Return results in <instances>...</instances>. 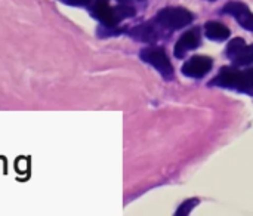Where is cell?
Listing matches in <instances>:
<instances>
[{"instance_id": "cell-1", "label": "cell", "mask_w": 253, "mask_h": 216, "mask_svg": "<svg viewBox=\"0 0 253 216\" xmlns=\"http://www.w3.org/2000/svg\"><path fill=\"white\" fill-rule=\"evenodd\" d=\"M209 86H219L233 89L240 93L253 95V67L248 70H237L233 67H222L219 74L213 77Z\"/></svg>"}, {"instance_id": "cell-2", "label": "cell", "mask_w": 253, "mask_h": 216, "mask_svg": "<svg viewBox=\"0 0 253 216\" xmlns=\"http://www.w3.org/2000/svg\"><path fill=\"white\" fill-rule=\"evenodd\" d=\"M90 13L105 27H117V24L126 18H132L136 15V9L129 4L108 6V1H95L90 7Z\"/></svg>"}, {"instance_id": "cell-3", "label": "cell", "mask_w": 253, "mask_h": 216, "mask_svg": "<svg viewBox=\"0 0 253 216\" xmlns=\"http://www.w3.org/2000/svg\"><path fill=\"white\" fill-rule=\"evenodd\" d=\"M154 19L166 30L175 31V30H181L190 25L194 19V15L185 7L169 6V7H163L162 10H159Z\"/></svg>"}, {"instance_id": "cell-4", "label": "cell", "mask_w": 253, "mask_h": 216, "mask_svg": "<svg viewBox=\"0 0 253 216\" xmlns=\"http://www.w3.org/2000/svg\"><path fill=\"white\" fill-rule=\"evenodd\" d=\"M139 58L144 62L153 65L163 76L165 80H168V82L173 80V77H175L173 65H172V62H170V59H169V56H168V53H166V50L163 47H160V46H147V47L141 49Z\"/></svg>"}, {"instance_id": "cell-5", "label": "cell", "mask_w": 253, "mask_h": 216, "mask_svg": "<svg viewBox=\"0 0 253 216\" xmlns=\"http://www.w3.org/2000/svg\"><path fill=\"white\" fill-rule=\"evenodd\" d=\"M172 33L169 30H166L165 27H162L156 19L142 22L136 27H133L129 31V36L138 42L147 43V44H156L163 39H168Z\"/></svg>"}, {"instance_id": "cell-6", "label": "cell", "mask_w": 253, "mask_h": 216, "mask_svg": "<svg viewBox=\"0 0 253 216\" xmlns=\"http://www.w3.org/2000/svg\"><path fill=\"white\" fill-rule=\"evenodd\" d=\"M234 67H248L253 64V44H246L245 39L234 37L225 50Z\"/></svg>"}, {"instance_id": "cell-7", "label": "cell", "mask_w": 253, "mask_h": 216, "mask_svg": "<svg viewBox=\"0 0 253 216\" xmlns=\"http://www.w3.org/2000/svg\"><path fill=\"white\" fill-rule=\"evenodd\" d=\"M213 67V61L205 55H196L190 58L181 68L182 74L191 79H203Z\"/></svg>"}, {"instance_id": "cell-8", "label": "cell", "mask_w": 253, "mask_h": 216, "mask_svg": "<svg viewBox=\"0 0 253 216\" xmlns=\"http://www.w3.org/2000/svg\"><path fill=\"white\" fill-rule=\"evenodd\" d=\"M221 12L234 16V18L237 19V22H239L243 28H246V30H249V31H253V12L249 9V6H248L246 3H243V1H236V0H234V1H228V3L222 7Z\"/></svg>"}, {"instance_id": "cell-9", "label": "cell", "mask_w": 253, "mask_h": 216, "mask_svg": "<svg viewBox=\"0 0 253 216\" xmlns=\"http://www.w3.org/2000/svg\"><path fill=\"white\" fill-rule=\"evenodd\" d=\"M200 46V28L199 27H194L191 30H188L187 33H184L176 44H175V49H173V55L176 58H184L187 52L193 50V49H197Z\"/></svg>"}, {"instance_id": "cell-10", "label": "cell", "mask_w": 253, "mask_h": 216, "mask_svg": "<svg viewBox=\"0 0 253 216\" xmlns=\"http://www.w3.org/2000/svg\"><path fill=\"white\" fill-rule=\"evenodd\" d=\"M205 34L208 39L215 42H224L230 37L231 31L227 25L218 22V21H209L205 25Z\"/></svg>"}, {"instance_id": "cell-11", "label": "cell", "mask_w": 253, "mask_h": 216, "mask_svg": "<svg viewBox=\"0 0 253 216\" xmlns=\"http://www.w3.org/2000/svg\"><path fill=\"white\" fill-rule=\"evenodd\" d=\"M197 205H199V199H188V200H185V202L178 208V211H176L175 215H190L191 211H194V208H196Z\"/></svg>"}, {"instance_id": "cell-12", "label": "cell", "mask_w": 253, "mask_h": 216, "mask_svg": "<svg viewBox=\"0 0 253 216\" xmlns=\"http://www.w3.org/2000/svg\"><path fill=\"white\" fill-rule=\"evenodd\" d=\"M64 3L70 6H77V7H84L90 4V0H64Z\"/></svg>"}, {"instance_id": "cell-13", "label": "cell", "mask_w": 253, "mask_h": 216, "mask_svg": "<svg viewBox=\"0 0 253 216\" xmlns=\"http://www.w3.org/2000/svg\"><path fill=\"white\" fill-rule=\"evenodd\" d=\"M95 1H108V0H95Z\"/></svg>"}, {"instance_id": "cell-14", "label": "cell", "mask_w": 253, "mask_h": 216, "mask_svg": "<svg viewBox=\"0 0 253 216\" xmlns=\"http://www.w3.org/2000/svg\"><path fill=\"white\" fill-rule=\"evenodd\" d=\"M209 1H215V0H209Z\"/></svg>"}]
</instances>
